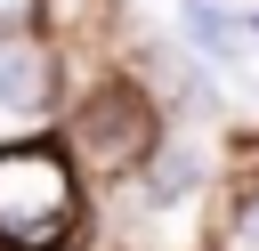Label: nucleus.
<instances>
[{"label":"nucleus","instance_id":"nucleus-1","mask_svg":"<svg viewBox=\"0 0 259 251\" xmlns=\"http://www.w3.org/2000/svg\"><path fill=\"white\" fill-rule=\"evenodd\" d=\"M73 235V170L49 146H0V251H57Z\"/></svg>","mask_w":259,"mask_h":251},{"label":"nucleus","instance_id":"nucleus-2","mask_svg":"<svg viewBox=\"0 0 259 251\" xmlns=\"http://www.w3.org/2000/svg\"><path fill=\"white\" fill-rule=\"evenodd\" d=\"M73 154L97 162V170H130V162H146V154H154V113H146V97H138V89H105V97H89V105L73 113Z\"/></svg>","mask_w":259,"mask_h":251},{"label":"nucleus","instance_id":"nucleus-3","mask_svg":"<svg viewBox=\"0 0 259 251\" xmlns=\"http://www.w3.org/2000/svg\"><path fill=\"white\" fill-rule=\"evenodd\" d=\"M57 97V73H49V49L0 32V113H40Z\"/></svg>","mask_w":259,"mask_h":251},{"label":"nucleus","instance_id":"nucleus-4","mask_svg":"<svg viewBox=\"0 0 259 251\" xmlns=\"http://www.w3.org/2000/svg\"><path fill=\"white\" fill-rule=\"evenodd\" d=\"M194 186V146H154V170H146V194L154 202H178Z\"/></svg>","mask_w":259,"mask_h":251},{"label":"nucleus","instance_id":"nucleus-5","mask_svg":"<svg viewBox=\"0 0 259 251\" xmlns=\"http://www.w3.org/2000/svg\"><path fill=\"white\" fill-rule=\"evenodd\" d=\"M186 32H194V40L210 49V57H235V24H227V16L210 8V0H186Z\"/></svg>","mask_w":259,"mask_h":251},{"label":"nucleus","instance_id":"nucleus-6","mask_svg":"<svg viewBox=\"0 0 259 251\" xmlns=\"http://www.w3.org/2000/svg\"><path fill=\"white\" fill-rule=\"evenodd\" d=\"M227 251H259V186H243V202L227 219Z\"/></svg>","mask_w":259,"mask_h":251},{"label":"nucleus","instance_id":"nucleus-7","mask_svg":"<svg viewBox=\"0 0 259 251\" xmlns=\"http://www.w3.org/2000/svg\"><path fill=\"white\" fill-rule=\"evenodd\" d=\"M40 16V0H0V32H16V24H32Z\"/></svg>","mask_w":259,"mask_h":251},{"label":"nucleus","instance_id":"nucleus-8","mask_svg":"<svg viewBox=\"0 0 259 251\" xmlns=\"http://www.w3.org/2000/svg\"><path fill=\"white\" fill-rule=\"evenodd\" d=\"M251 32H259V16H251Z\"/></svg>","mask_w":259,"mask_h":251}]
</instances>
